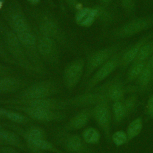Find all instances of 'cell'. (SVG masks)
I'll list each match as a JSON object with an SVG mask.
<instances>
[{
    "instance_id": "obj_15",
    "label": "cell",
    "mask_w": 153,
    "mask_h": 153,
    "mask_svg": "<svg viewBox=\"0 0 153 153\" xmlns=\"http://www.w3.org/2000/svg\"><path fill=\"white\" fill-rule=\"evenodd\" d=\"M38 49L41 56L50 63L56 64L57 61V53L54 41L48 37H43L38 42Z\"/></svg>"
},
{
    "instance_id": "obj_8",
    "label": "cell",
    "mask_w": 153,
    "mask_h": 153,
    "mask_svg": "<svg viewBox=\"0 0 153 153\" xmlns=\"http://www.w3.org/2000/svg\"><path fill=\"white\" fill-rule=\"evenodd\" d=\"M110 102H102L91 107L92 118L103 133L107 142H111L112 112Z\"/></svg>"
},
{
    "instance_id": "obj_20",
    "label": "cell",
    "mask_w": 153,
    "mask_h": 153,
    "mask_svg": "<svg viewBox=\"0 0 153 153\" xmlns=\"http://www.w3.org/2000/svg\"><path fill=\"white\" fill-rule=\"evenodd\" d=\"M111 112L113 121L115 124H119L128 117L123 101L114 102L111 105Z\"/></svg>"
},
{
    "instance_id": "obj_22",
    "label": "cell",
    "mask_w": 153,
    "mask_h": 153,
    "mask_svg": "<svg viewBox=\"0 0 153 153\" xmlns=\"http://www.w3.org/2000/svg\"><path fill=\"white\" fill-rule=\"evenodd\" d=\"M5 126L10 128L11 130H13L14 131L19 134L22 137L27 147V151L29 153H44V151L37 147L33 143V142L23 133L22 130V127H19V126L16 125V124L14 123L6 124Z\"/></svg>"
},
{
    "instance_id": "obj_1",
    "label": "cell",
    "mask_w": 153,
    "mask_h": 153,
    "mask_svg": "<svg viewBox=\"0 0 153 153\" xmlns=\"http://www.w3.org/2000/svg\"><path fill=\"white\" fill-rule=\"evenodd\" d=\"M125 43L126 42L124 41H119L98 50L90 54L85 66L84 74L82 77V84H85L89 78L99 68L108 60L116 53L124 48L125 47Z\"/></svg>"
},
{
    "instance_id": "obj_38",
    "label": "cell",
    "mask_w": 153,
    "mask_h": 153,
    "mask_svg": "<svg viewBox=\"0 0 153 153\" xmlns=\"http://www.w3.org/2000/svg\"><path fill=\"white\" fill-rule=\"evenodd\" d=\"M1 128H2V125H1V124L0 123V129H1Z\"/></svg>"
},
{
    "instance_id": "obj_29",
    "label": "cell",
    "mask_w": 153,
    "mask_h": 153,
    "mask_svg": "<svg viewBox=\"0 0 153 153\" xmlns=\"http://www.w3.org/2000/svg\"><path fill=\"white\" fill-rule=\"evenodd\" d=\"M145 114L149 119L153 120V94H151L146 102Z\"/></svg>"
},
{
    "instance_id": "obj_21",
    "label": "cell",
    "mask_w": 153,
    "mask_h": 153,
    "mask_svg": "<svg viewBox=\"0 0 153 153\" xmlns=\"http://www.w3.org/2000/svg\"><path fill=\"white\" fill-rule=\"evenodd\" d=\"M146 62L147 61L133 62L130 65L124 79V82L126 84H130L132 82L136 81V80L142 72Z\"/></svg>"
},
{
    "instance_id": "obj_11",
    "label": "cell",
    "mask_w": 153,
    "mask_h": 153,
    "mask_svg": "<svg viewBox=\"0 0 153 153\" xmlns=\"http://www.w3.org/2000/svg\"><path fill=\"white\" fill-rule=\"evenodd\" d=\"M12 26L18 39L25 45L32 47L35 44V38L32 33L25 19L20 14L12 18Z\"/></svg>"
},
{
    "instance_id": "obj_37",
    "label": "cell",
    "mask_w": 153,
    "mask_h": 153,
    "mask_svg": "<svg viewBox=\"0 0 153 153\" xmlns=\"http://www.w3.org/2000/svg\"><path fill=\"white\" fill-rule=\"evenodd\" d=\"M1 145H5V144L0 140V146H1Z\"/></svg>"
},
{
    "instance_id": "obj_12",
    "label": "cell",
    "mask_w": 153,
    "mask_h": 153,
    "mask_svg": "<svg viewBox=\"0 0 153 153\" xmlns=\"http://www.w3.org/2000/svg\"><path fill=\"white\" fill-rule=\"evenodd\" d=\"M104 83L111 102L124 100L127 90L126 84L122 79L121 73L116 74Z\"/></svg>"
},
{
    "instance_id": "obj_7",
    "label": "cell",
    "mask_w": 153,
    "mask_h": 153,
    "mask_svg": "<svg viewBox=\"0 0 153 153\" xmlns=\"http://www.w3.org/2000/svg\"><path fill=\"white\" fill-rule=\"evenodd\" d=\"M0 104L5 105H22L33 108H40L57 111H62L69 106L66 99L48 97L38 99L22 100L14 98L0 100Z\"/></svg>"
},
{
    "instance_id": "obj_33",
    "label": "cell",
    "mask_w": 153,
    "mask_h": 153,
    "mask_svg": "<svg viewBox=\"0 0 153 153\" xmlns=\"http://www.w3.org/2000/svg\"><path fill=\"white\" fill-rule=\"evenodd\" d=\"M5 73H6V70L4 69V68L3 66H2L0 65V75L5 74Z\"/></svg>"
},
{
    "instance_id": "obj_30",
    "label": "cell",
    "mask_w": 153,
    "mask_h": 153,
    "mask_svg": "<svg viewBox=\"0 0 153 153\" xmlns=\"http://www.w3.org/2000/svg\"><path fill=\"white\" fill-rule=\"evenodd\" d=\"M0 153H20L17 148L10 145H1Z\"/></svg>"
},
{
    "instance_id": "obj_25",
    "label": "cell",
    "mask_w": 153,
    "mask_h": 153,
    "mask_svg": "<svg viewBox=\"0 0 153 153\" xmlns=\"http://www.w3.org/2000/svg\"><path fill=\"white\" fill-rule=\"evenodd\" d=\"M152 54H153V38L148 40L142 46L136 58L133 61V62H146L151 58Z\"/></svg>"
},
{
    "instance_id": "obj_32",
    "label": "cell",
    "mask_w": 153,
    "mask_h": 153,
    "mask_svg": "<svg viewBox=\"0 0 153 153\" xmlns=\"http://www.w3.org/2000/svg\"><path fill=\"white\" fill-rule=\"evenodd\" d=\"M100 1V2L102 4H103V5H109L110 4L113 0H99Z\"/></svg>"
},
{
    "instance_id": "obj_27",
    "label": "cell",
    "mask_w": 153,
    "mask_h": 153,
    "mask_svg": "<svg viewBox=\"0 0 153 153\" xmlns=\"http://www.w3.org/2000/svg\"><path fill=\"white\" fill-rule=\"evenodd\" d=\"M111 142H112L113 143L117 146H121L125 145L128 142L126 132L123 130L116 131L112 134Z\"/></svg>"
},
{
    "instance_id": "obj_28",
    "label": "cell",
    "mask_w": 153,
    "mask_h": 153,
    "mask_svg": "<svg viewBox=\"0 0 153 153\" xmlns=\"http://www.w3.org/2000/svg\"><path fill=\"white\" fill-rule=\"evenodd\" d=\"M121 8L128 16H131L136 11V0H119Z\"/></svg>"
},
{
    "instance_id": "obj_24",
    "label": "cell",
    "mask_w": 153,
    "mask_h": 153,
    "mask_svg": "<svg viewBox=\"0 0 153 153\" xmlns=\"http://www.w3.org/2000/svg\"><path fill=\"white\" fill-rule=\"evenodd\" d=\"M81 137L88 145H98L100 140V133L98 129L93 127H87L81 132Z\"/></svg>"
},
{
    "instance_id": "obj_36",
    "label": "cell",
    "mask_w": 153,
    "mask_h": 153,
    "mask_svg": "<svg viewBox=\"0 0 153 153\" xmlns=\"http://www.w3.org/2000/svg\"><path fill=\"white\" fill-rule=\"evenodd\" d=\"M2 2H3V0H0V9L2 5Z\"/></svg>"
},
{
    "instance_id": "obj_2",
    "label": "cell",
    "mask_w": 153,
    "mask_h": 153,
    "mask_svg": "<svg viewBox=\"0 0 153 153\" xmlns=\"http://www.w3.org/2000/svg\"><path fill=\"white\" fill-rule=\"evenodd\" d=\"M153 27V15L140 16L129 20L112 30L111 37L119 40L132 37Z\"/></svg>"
},
{
    "instance_id": "obj_5",
    "label": "cell",
    "mask_w": 153,
    "mask_h": 153,
    "mask_svg": "<svg viewBox=\"0 0 153 153\" xmlns=\"http://www.w3.org/2000/svg\"><path fill=\"white\" fill-rule=\"evenodd\" d=\"M54 140L68 153H96L78 134L61 130L54 134Z\"/></svg>"
},
{
    "instance_id": "obj_23",
    "label": "cell",
    "mask_w": 153,
    "mask_h": 153,
    "mask_svg": "<svg viewBox=\"0 0 153 153\" xmlns=\"http://www.w3.org/2000/svg\"><path fill=\"white\" fill-rule=\"evenodd\" d=\"M143 128V118L142 116L137 117L133 120L127 126L126 134L128 142L134 139L141 133Z\"/></svg>"
},
{
    "instance_id": "obj_34",
    "label": "cell",
    "mask_w": 153,
    "mask_h": 153,
    "mask_svg": "<svg viewBox=\"0 0 153 153\" xmlns=\"http://www.w3.org/2000/svg\"><path fill=\"white\" fill-rule=\"evenodd\" d=\"M29 2H30L32 4H36L39 2V0H27Z\"/></svg>"
},
{
    "instance_id": "obj_18",
    "label": "cell",
    "mask_w": 153,
    "mask_h": 153,
    "mask_svg": "<svg viewBox=\"0 0 153 153\" xmlns=\"http://www.w3.org/2000/svg\"><path fill=\"white\" fill-rule=\"evenodd\" d=\"M98 15V10L85 8L80 10L76 14V23L82 26H89L94 22Z\"/></svg>"
},
{
    "instance_id": "obj_6",
    "label": "cell",
    "mask_w": 153,
    "mask_h": 153,
    "mask_svg": "<svg viewBox=\"0 0 153 153\" xmlns=\"http://www.w3.org/2000/svg\"><path fill=\"white\" fill-rule=\"evenodd\" d=\"M124 47L113 55L93 73L85 82L84 92L91 91L119 68Z\"/></svg>"
},
{
    "instance_id": "obj_4",
    "label": "cell",
    "mask_w": 153,
    "mask_h": 153,
    "mask_svg": "<svg viewBox=\"0 0 153 153\" xmlns=\"http://www.w3.org/2000/svg\"><path fill=\"white\" fill-rule=\"evenodd\" d=\"M11 109L22 112L32 120L41 123L60 122L66 118V114L62 111L40 108H33L22 105H5Z\"/></svg>"
},
{
    "instance_id": "obj_19",
    "label": "cell",
    "mask_w": 153,
    "mask_h": 153,
    "mask_svg": "<svg viewBox=\"0 0 153 153\" xmlns=\"http://www.w3.org/2000/svg\"><path fill=\"white\" fill-rule=\"evenodd\" d=\"M3 118H5L16 124H26L32 122V120L22 112L6 108L2 109Z\"/></svg>"
},
{
    "instance_id": "obj_31",
    "label": "cell",
    "mask_w": 153,
    "mask_h": 153,
    "mask_svg": "<svg viewBox=\"0 0 153 153\" xmlns=\"http://www.w3.org/2000/svg\"><path fill=\"white\" fill-rule=\"evenodd\" d=\"M150 63H151V71H152V83H151V88L152 90L153 88V54L151 56V58L149 59Z\"/></svg>"
},
{
    "instance_id": "obj_14",
    "label": "cell",
    "mask_w": 153,
    "mask_h": 153,
    "mask_svg": "<svg viewBox=\"0 0 153 153\" xmlns=\"http://www.w3.org/2000/svg\"><path fill=\"white\" fill-rule=\"evenodd\" d=\"M152 71L149 59L147 61L142 72L135 81V92L136 94H144L152 90Z\"/></svg>"
},
{
    "instance_id": "obj_26",
    "label": "cell",
    "mask_w": 153,
    "mask_h": 153,
    "mask_svg": "<svg viewBox=\"0 0 153 153\" xmlns=\"http://www.w3.org/2000/svg\"><path fill=\"white\" fill-rule=\"evenodd\" d=\"M25 134L32 139H47V136L45 131L40 127L32 126L24 130Z\"/></svg>"
},
{
    "instance_id": "obj_10",
    "label": "cell",
    "mask_w": 153,
    "mask_h": 153,
    "mask_svg": "<svg viewBox=\"0 0 153 153\" xmlns=\"http://www.w3.org/2000/svg\"><path fill=\"white\" fill-rule=\"evenodd\" d=\"M153 38V32L143 35L134 44L125 47L121 57L119 68L121 71H125L136 58L142 46L148 40Z\"/></svg>"
},
{
    "instance_id": "obj_17",
    "label": "cell",
    "mask_w": 153,
    "mask_h": 153,
    "mask_svg": "<svg viewBox=\"0 0 153 153\" xmlns=\"http://www.w3.org/2000/svg\"><path fill=\"white\" fill-rule=\"evenodd\" d=\"M24 87V81L18 78L11 76L0 78V94L16 93Z\"/></svg>"
},
{
    "instance_id": "obj_35",
    "label": "cell",
    "mask_w": 153,
    "mask_h": 153,
    "mask_svg": "<svg viewBox=\"0 0 153 153\" xmlns=\"http://www.w3.org/2000/svg\"><path fill=\"white\" fill-rule=\"evenodd\" d=\"M2 108H0V118L3 117V114H2Z\"/></svg>"
},
{
    "instance_id": "obj_9",
    "label": "cell",
    "mask_w": 153,
    "mask_h": 153,
    "mask_svg": "<svg viewBox=\"0 0 153 153\" xmlns=\"http://www.w3.org/2000/svg\"><path fill=\"white\" fill-rule=\"evenodd\" d=\"M85 62L83 59H78L70 63L64 69L63 81L65 87L69 91L73 90L83 77Z\"/></svg>"
},
{
    "instance_id": "obj_16",
    "label": "cell",
    "mask_w": 153,
    "mask_h": 153,
    "mask_svg": "<svg viewBox=\"0 0 153 153\" xmlns=\"http://www.w3.org/2000/svg\"><path fill=\"white\" fill-rule=\"evenodd\" d=\"M0 140L5 145H10L25 152H28L22 137L13 130L3 128L0 129Z\"/></svg>"
},
{
    "instance_id": "obj_3",
    "label": "cell",
    "mask_w": 153,
    "mask_h": 153,
    "mask_svg": "<svg viewBox=\"0 0 153 153\" xmlns=\"http://www.w3.org/2000/svg\"><path fill=\"white\" fill-rule=\"evenodd\" d=\"M60 91L58 84L51 80L41 81L35 82L21 90L13 98L29 100L51 97Z\"/></svg>"
},
{
    "instance_id": "obj_13",
    "label": "cell",
    "mask_w": 153,
    "mask_h": 153,
    "mask_svg": "<svg viewBox=\"0 0 153 153\" xmlns=\"http://www.w3.org/2000/svg\"><path fill=\"white\" fill-rule=\"evenodd\" d=\"M92 118L91 107L84 108L71 117L64 126L63 130L67 131H76L84 128Z\"/></svg>"
}]
</instances>
